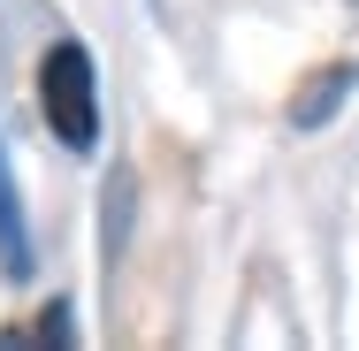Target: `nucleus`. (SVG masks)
Segmentation results:
<instances>
[{"mask_svg":"<svg viewBox=\"0 0 359 351\" xmlns=\"http://www.w3.org/2000/svg\"><path fill=\"white\" fill-rule=\"evenodd\" d=\"M352 76H359V69H329L321 84H313V92H306V99H298V107H290V123H298V130H313V123H321V115L337 107V92H344Z\"/></svg>","mask_w":359,"mask_h":351,"instance_id":"obj_2","label":"nucleus"},{"mask_svg":"<svg viewBox=\"0 0 359 351\" xmlns=\"http://www.w3.org/2000/svg\"><path fill=\"white\" fill-rule=\"evenodd\" d=\"M39 107H46V130L69 153L100 145V69H92L84 39H54L46 46V62H39Z\"/></svg>","mask_w":359,"mask_h":351,"instance_id":"obj_1","label":"nucleus"}]
</instances>
